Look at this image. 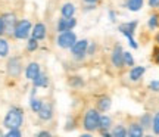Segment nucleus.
Masks as SVG:
<instances>
[{"instance_id": "nucleus-14", "label": "nucleus", "mask_w": 159, "mask_h": 137, "mask_svg": "<svg viewBox=\"0 0 159 137\" xmlns=\"http://www.w3.org/2000/svg\"><path fill=\"white\" fill-rule=\"evenodd\" d=\"M128 134L131 137H140L143 136V127L140 124H131L130 130H128Z\"/></svg>"}, {"instance_id": "nucleus-4", "label": "nucleus", "mask_w": 159, "mask_h": 137, "mask_svg": "<svg viewBox=\"0 0 159 137\" xmlns=\"http://www.w3.org/2000/svg\"><path fill=\"white\" fill-rule=\"evenodd\" d=\"M137 27V21H133V22H127V24H122L121 27H119V31L122 33V34L128 39V41H130V44L134 47V49H137V43L134 41V39H133V34H134V30H136Z\"/></svg>"}, {"instance_id": "nucleus-18", "label": "nucleus", "mask_w": 159, "mask_h": 137, "mask_svg": "<svg viewBox=\"0 0 159 137\" xmlns=\"http://www.w3.org/2000/svg\"><path fill=\"white\" fill-rule=\"evenodd\" d=\"M111 118L109 116H105V115H102L100 116V120H99V127L102 128V130H108L109 127H111Z\"/></svg>"}, {"instance_id": "nucleus-13", "label": "nucleus", "mask_w": 159, "mask_h": 137, "mask_svg": "<svg viewBox=\"0 0 159 137\" xmlns=\"http://www.w3.org/2000/svg\"><path fill=\"white\" fill-rule=\"evenodd\" d=\"M39 115L41 120H50L52 118V108L50 105H46V103H43L41 105V108H40L39 111Z\"/></svg>"}, {"instance_id": "nucleus-15", "label": "nucleus", "mask_w": 159, "mask_h": 137, "mask_svg": "<svg viewBox=\"0 0 159 137\" xmlns=\"http://www.w3.org/2000/svg\"><path fill=\"white\" fill-rule=\"evenodd\" d=\"M143 74H144V68H143V66H136V68L131 69L130 78H131L133 81H137L139 78H142Z\"/></svg>"}, {"instance_id": "nucleus-20", "label": "nucleus", "mask_w": 159, "mask_h": 137, "mask_svg": "<svg viewBox=\"0 0 159 137\" xmlns=\"http://www.w3.org/2000/svg\"><path fill=\"white\" fill-rule=\"evenodd\" d=\"M34 84L37 87H46L47 86V77H46V75L39 74L37 75V78H34Z\"/></svg>"}, {"instance_id": "nucleus-11", "label": "nucleus", "mask_w": 159, "mask_h": 137, "mask_svg": "<svg viewBox=\"0 0 159 137\" xmlns=\"http://www.w3.org/2000/svg\"><path fill=\"white\" fill-rule=\"evenodd\" d=\"M7 71L12 75H18L21 72V61L19 59H11V62L7 65Z\"/></svg>"}, {"instance_id": "nucleus-17", "label": "nucleus", "mask_w": 159, "mask_h": 137, "mask_svg": "<svg viewBox=\"0 0 159 137\" xmlns=\"http://www.w3.org/2000/svg\"><path fill=\"white\" fill-rule=\"evenodd\" d=\"M127 6H128V9L133 12H137L142 9L143 6V0H128L127 2Z\"/></svg>"}, {"instance_id": "nucleus-33", "label": "nucleus", "mask_w": 159, "mask_h": 137, "mask_svg": "<svg viewBox=\"0 0 159 137\" xmlns=\"http://www.w3.org/2000/svg\"><path fill=\"white\" fill-rule=\"evenodd\" d=\"M85 2H87V3H90V5L93 6V5H94V3L97 2V0H85Z\"/></svg>"}, {"instance_id": "nucleus-1", "label": "nucleus", "mask_w": 159, "mask_h": 137, "mask_svg": "<svg viewBox=\"0 0 159 137\" xmlns=\"http://www.w3.org/2000/svg\"><path fill=\"white\" fill-rule=\"evenodd\" d=\"M22 124V111L18 108H12L5 116V127L7 128H19Z\"/></svg>"}, {"instance_id": "nucleus-19", "label": "nucleus", "mask_w": 159, "mask_h": 137, "mask_svg": "<svg viewBox=\"0 0 159 137\" xmlns=\"http://www.w3.org/2000/svg\"><path fill=\"white\" fill-rule=\"evenodd\" d=\"M97 105H99V109H100V111H108V109L111 108V99H109V97H102Z\"/></svg>"}, {"instance_id": "nucleus-2", "label": "nucleus", "mask_w": 159, "mask_h": 137, "mask_svg": "<svg viewBox=\"0 0 159 137\" xmlns=\"http://www.w3.org/2000/svg\"><path fill=\"white\" fill-rule=\"evenodd\" d=\"M99 120H100V115L97 114V111L90 109L87 111V114L84 116V128L89 131H94L99 128Z\"/></svg>"}, {"instance_id": "nucleus-24", "label": "nucleus", "mask_w": 159, "mask_h": 137, "mask_svg": "<svg viewBox=\"0 0 159 137\" xmlns=\"http://www.w3.org/2000/svg\"><path fill=\"white\" fill-rule=\"evenodd\" d=\"M41 105H43L41 100H39V99H31V108H33V111L39 112L40 108H41Z\"/></svg>"}, {"instance_id": "nucleus-21", "label": "nucleus", "mask_w": 159, "mask_h": 137, "mask_svg": "<svg viewBox=\"0 0 159 137\" xmlns=\"http://www.w3.org/2000/svg\"><path fill=\"white\" fill-rule=\"evenodd\" d=\"M7 52H9V44H7V41L3 40V39H0V56H6Z\"/></svg>"}, {"instance_id": "nucleus-8", "label": "nucleus", "mask_w": 159, "mask_h": 137, "mask_svg": "<svg viewBox=\"0 0 159 137\" xmlns=\"http://www.w3.org/2000/svg\"><path fill=\"white\" fill-rule=\"evenodd\" d=\"M77 25V21H75L74 18H62L61 21H59V24H57V30L61 31V33H63V31H68V30H72Z\"/></svg>"}, {"instance_id": "nucleus-7", "label": "nucleus", "mask_w": 159, "mask_h": 137, "mask_svg": "<svg viewBox=\"0 0 159 137\" xmlns=\"http://www.w3.org/2000/svg\"><path fill=\"white\" fill-rule=\"evenodd\" d=\"M3 19V25H5V33H13L15 31V27H16V18L13 13H6L5 16L2 18Z\"/></svg>"}, {"instance_id": "nucleus-3", "label": "nucleus", "mask_w": 159, "mask_h": 137, "mask_svg": "<svg viewBox=\"0 0 159 137\" xmlns=\"http://www.w3.org/2000/svg\"><path fill=\"white\" fill-rule=\"evenodd\" d=\"M75 41H77L75 34L71 31V30H68V31L61 33L59 39H57V44H59V47H62V49H71Z\"/></svg>"}, {"instance_id": "nucleus-30", "label": "nucleus", "mask_w": 159, "mask_h": 137, "mask_svg": "<svg viewBox=\"0 0 159 137\" xmlns=\"http://www.w3.org/2000/svg\"><path fill=\"white\" fill-rule=\"evenodd\" d=\"M149 87L155 91H159V81H152V83L149 84Z\"/></svg>"}, {"instance_id": "nucleus-10", "label": "nucleus", "mask_w": 159, "mask_h": 137, "mask_svg": "<svg viewBox=\"0 0 159 137\" xmlns=\"http://www.w3.org/2000/svg\"><path fill=\"white\" fill-rule=\"evenodd\" d=\"M27 78L28 80H33L34 81V78H37V75L40 74V66H39V63H35V62H33V63H30L28 66H27Z\"/></svg>"}, {"instance_id": "nucleus-32", "label": "nucleus", "mask_w": 159, "mask_h": 137, "mask_svg": "<svg viewBox=\"0 0 159 137\" xmlns=\"http://www.w3.org/2000/svg\"><path fill=\"white\" fill-rule=\"evenodd\" d=\"M5 33V25H3V19L0 18V34H3Z\"/></svg>"}, {"instance_id": "nucleus-22", "label": "nucleus", "mask_w": 159, "mask_h": 137, "mask_svg": "<svg viewBox=\"0 0 159 137\" xmlns=\"http://www.w3.org/2000/svg\"><path fill=\"white\" fill-rule=\"evenodd\" d=\"M122 59H124L125 65H128V66H133V65H134L133 56H131V53H128V52H124V53H122Z\"/></svg>"}, {"instance_id": "nucleus-28", "label": "nucleus", "mask_w": 159, "mask_h": 137, "mask_svg": "<svg viewBox=\"0 0 159 137\" xmlns=\"http://www.w3.org/2000/svg\"><path fill=\"white\" fill-rule=\"evenodd\" d=\"M156 25H158V16L153 15V16L150 18V21H149V27L150 28H156Z\"/></svg>"}, {"instance_id": "nucleus-25", "label": "nucleus", "mask_w": 159, "mask_h": 137, "mask_svg": "<svg viewBox=\"0 0 159 137\" xmlns=\"http://www.w3.org/2000/svg\"><path fill=\"white\" fill-rule=\"evenodd\" d=\"M153 131L155 134H159V112L155 115L153 118Z\"/></svg>"}, {"instance_id": "nucleus-16", "label": "nucleus", "mask_w": 159, "mask_h": 137, "mask_svg": "<svg viewBox=\"0 0 159 137\" xmlns=\"http://www.w3.org/2000/svg\"><path fill=\"white\" fill-rule=\"evenodd\" d=\"M74 12H75V7L72 3H66V5L62 6V16L63 18H71L74 15Z\"/></svg>"}, {"instance_id": "nucleus-31", "label": "nucleus", "mask_w": 159, "mask_h": 137, "mask_svg": "<svg viewBox=\"0 0 159 137\" xmlns=\"http://www.w3.org/2000/svg\"><path fill=\"white\" fill-rule=\"evenodd\" d=\"M149 5L152 7H158L159 6V0H149Z\"/></svg>"}, {"instance_id": "nucleus-34", "label": "nucleus", "mask_w": 159, "mask_h": 137, "mask_svg": "<svg viewBox=\"0 0 159 137\" xmlns=\"http://www.w3.org/2000/svg\"><path fill=\"white\" fill-rule=\"evenodd\" d=\"M156 55H158V57H156V62H159V50H156Z\"/></svg>"}, {"instance_id": "nucleus-29", "label": "nucleus", "mask_w": 159, "mask_h": 137, "mask_svg": "<svg viewBox=\"0 0 159 137\" xmlns=\"http://www.w3.org/2000/svg\"><path fill=\"white\" fill-rule=\"evenodd\" d=\"M35 49H37V40L33 39L28 41V50H35Z\"/></svg>"}, {"instance_id": "nucleus-26", "label": "nucleus", "mask_w": 159, "mask_h": 137, "mask_svg": "<svg viewBox=\"0 0 159 137\" xmlns=\"http://www.w3.org/2000/svg\"><path fill=\"white\" fill-rule=\"evenodd\" d=\"M149 124H150V115L146 114L142 118V124H140V126H142V127H149Z\"/></svg>"}, {"instance_id": "nucleus-5", "label": "nucleus", "mask_w": 159, "mask_h": 137, "mask_svg": "<svg viewBox=\"0 0 159 137\" xmlns=\"http://www.w3.org/2000/svg\"><path fill=\"white\" fill-rule=\"evenodd\" d=\"M30 31H31V22L27 21V19H24V21L16 24L15 31H13V35H15L16 39H27L30 34Z\"/></svg>"}, {"instance_id": "nucleus-6", "label": "nucleus", "mask_w": 159, "mask_h": 137, "mask_svg": "<svg viewBox=\"0 0 159 137\" xmlns=\"http://www.w3.org/2000/svg\"><path fill=\"white\" fill-rule=\"evenodd\" d=\"M87 46H89V41H87V40H78V41H75L74 44H72V47H71V50H72V55H74L75 57L81 59V57L85 55Z\"/></svg>"}, {"instance_id": "nucleus-27", "label": "nucleus", "mask_w": 159, "mask_h": 137, "mask_svg": "<svg viewBox=\"0 0 159 137\" xmlns=\"http://www.w3.org/2000/svg\"><path fill=\"white\" fill-rule=\"evenodd\" d=\"M7 137H21V131L18 128H12L11 131L7 133Z\"/></svg>"}, {"instance_id": "nucleus-23", "label": "nucleus", "mask_w": 159, "mask_h": 137, "mask_svg": "<svg viewBox=\"0 0 159 137\" xmlns=\"http://www.w3.org/2000/svg\"><path fill=\"white\" fill-rule=\"evenodd\" d=\"M112 134H114V136H116V137H125V134H128V133L125 131V128H124V127L118 126L116 128H114V131H112Z\"/></svg>"}, {"instance_id": "nucleus-9", "label": "nucleus", "mask_w": 159, "mask_h": 137, "mask_svg": "<svg viewBox=\"0 0 159 137\" xmlns=\"http://www.w3.org/2000/svg\"><path fill=\"white\" fill-rule=\"evenodd\" d=\"M122 49L119 47V46H116L114 49V52H112V63H114L115 66H118V68H121L122 65H124V59H122Z\"/></svg>"}, {"instance_id": "nucleus-12", "label": "nucleus", "mask_w": 159, "mask_h": 137, "mask_svg": "<svg viewBox=\"0 0 159 137\" xmlns=\"http://www.w3.org/2000/svg\"><path fill=\"white\" fill-rule=\"evenodd\" d=\"M46 35V27L43 24H37L33 30V39L35 40H41V39H44Z\"/></svg>"}, {"instance_id": "nucleus-35", "label": "nucleus", "mask_w": 159, "mask_h": 137, "mask_svg": "<svg viewBox=\"0 0 159 137\" xmlns=\"http://www.w3.org/2000/svg\"><path fill=\"white\" fill-rule=\"evenodd\" d=\"M156 40H158V43H159V34H158V37H156Z\"/></svg>"}]
</instances>
